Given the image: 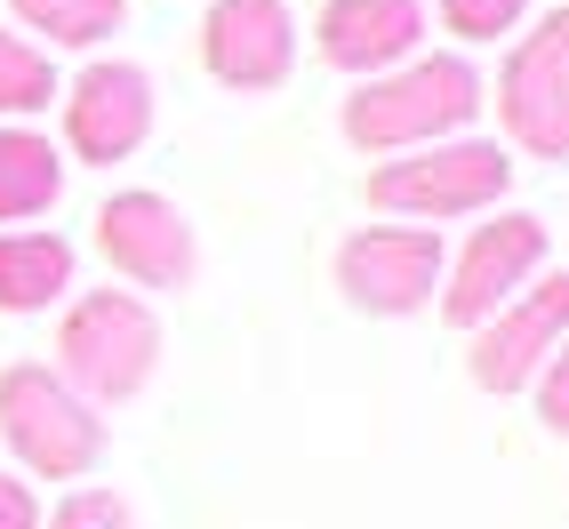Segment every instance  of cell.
I'll return each mask as SVG.
<instances>
[{
    "instance_id": "cell-1",
    "label": "cell",
    "mask_w": 569,
    "mask_h": 529,
    "mask_svg": "<svg viewBox=\"0 0 569 529\" xmlns=\"http://www.w3.org/2000/svg\"><path fill=\"white\" fill-rule=\"evenodd\" d=\"M481 97H489V89H481L473 57H458V49H417L409 64L353 81L346 112H337V129H346L353 153L393 161V153H417V144L466 137L473 112H481Z\"/></svg>"
},
{
    "instance_id": "cell-2",
    "label": "cell",
    "mask_w": 569,
    "mask_h": 529,
    "mask_svg": "<svg viewBox=\"0 0 569 529\" xmlns=\"http://www.w3.org/2000/svg\"><path fill=\"white\" fill-rule=\"evenodd\" d=\"M161 369V321L137 289H89L64 306V329H57V377L89 409L104 401H137Z\"/></svg>"
},
{
    "instance_id": "cell-3",
    "label": "cell",
    "mask_w": 569,
    "mask_h": 529,
    "mask_svg": "<svg viewBox=\"0 0 569 529\" xmlns=\"http://www.w3.org/2000/svg\"><path fill=\"white\" fill-rule=\"evenodd\" d=\"M0 441L17 449L24 473L81 481L104 458V418L64 386L49 361H9L0 369Z\"/></svg>"
},
{
    "instance_id": "cell-4",
    "label": "cell",
    "mask_w": 569,
    "mask_h": 529,
    "mask_svg": "<svg viewBox=\"0 0 569 529\" xmlns=\"http://www.w3.org/2000/svg\"><path fill=\"white\" fill-rule=\"evenodd\" d=\"M513 184V153L498 137H441V144H417V153H393L369 169V201L393 209V217H481L498 209Z\"/></svg>"
},
{
    "instance_id": "cell-5",
    "label": "cell",
    "mask_w": 569,
    "mask_h": 529,
    "mask_svg": "<svg viewBox=\"0 0 569 529\" xmlns=\"http://www.w3.org/2000/svg\"><path fill=\"white\" fill-rule=\"evenodd\" d=\"M441 233L433 224H361V233L337 241V289L346 306L369 321H401V313H426L433 289H441Z\"/></svg>"
},
{
    "instance_id": "cell-6",
    "label": "cell",
    "mask_w": 569,
    "mask_h": 529,
    "mask_svg": "<svg viewBox=\"0 0 569 529\" xmlns=\"http://www.w3.org/2000/svg\"><path fill=\"white\" fill-rule=\"evenodd\" d=\"M498 121L521 153L569 161V9L538 17L498 72Z\"/></svg>"
},
{
    "instance_id": "cell-7",
    "label": "cell",
    "mask_w": 569,
    "mask_h": 529,
    "mask_svg": "<svg viewBox=\"0 0 569 529\" xmlns=\"http://www.w3.org/2000/svg\"><path fill=\"white\" fill-rule=\"evenodd\" d=\"M538 264H546V217L498 209L489 224H473V241L458 249V264H441V273H449L441 321L449 329H481L498 306H513V297L538 281Z\"/></svg>"
},
{
    "instance_id": "cell-8",
    "label": "cell",
    "mask_w": 569,
    "mask_h": 529,
    "mask_svg": "<svg viewBox=\"0 0 569 529\" xmlns=\"http://www.w3.org/2000/svg\"><path fill=\"white\" fill-rule=\"evenodd\" d=\"M64 104V153L89 161V169H112L129 161L144 137H153V72L129 64V57H97L72 72V89H57Z\"/></svg>"
},
{
    "instance_id": "cell-9",
    "label": "cell",
    "mask_w": 569,
    "mask_h": 529,
    "mask_svg": "<svg viewBox=\"0 0 569 529\" xmlns=\"http://www.w3.org/2000/svg\"><path fill=\"white\" fill-rule=\"evenodd\" d=\"M97 249H104L112 273L137 281V289H184L193 264H201L193 217H184L169 193H144V184H129V193H112L97 209Z\"/></svg>"
},
{
    "instance_id": "cell-10",
    "label": "cell",
    "mask_w": 569,
    "mask_h": 529,
    "mask_svg": "<svg viewBox=\"0 0 569 529\" xmlns=\"http://www.w3.org/2000/svg\"><path fill=\"white\" fill-rule=\"evenodd\" d=\"M569 337V273H546L529 281L513 306H498L481 329H473V386L481 393H521L538 386V369L553 361V346Z\"/></svg>"
},
{
    "instance_id": "cell-11",
    "label": "cell",
    "mask_w": 569,
    "mask_h": 529,
    "mask_svg": "<svg viewBox=\"0 0 569 529\" xmlns=\"http://www.w3.org/2000/svg\"><path fill=\"white\" fill-rule=\"evenodd\" d=\"M201 64H209V81L241 89V97L281 89L297 72V17H289V0H209Z\"/></svg>"
},
{
    "instance_id": "cell-12",
    "label": "cell",
    "mask_w": 569,
    "mask_h": 529,
    "mask_svg": "<svg viewBox=\"0 0 569 529\" xmlns=\"http://www.w3.org/2000/svg\"><path fill=\"white\" fill-rule=\"evenodd\" d=\"M313 49L329 72H393L426 49V0H329L313 17Z\"/></svg>"
},
{
    "instance_id": "cell-13",
    "label": "cell",
    "mask_w": 569,
    "mask_h": 529,
    "mask_svg": "<svg viewBox=\"0 0 569 529\" xmlns=\"http://www.w3.org/2000/svg\"><path fill=\"white\" fill-rule=\"evenodd\" d=\"M72 241L41 233V224H17L0 233V313H49L57 297L72 289Z\"/></svg>"
},
{
    "instance_id": "cell-14",
    "label": "cell",
    "mask_w": 569,
    "mask_h": 529,
    "mask_svg": "<svg viewBox=\"0 0 569 529\" xmlns=\"http://www.w3.org/2000/svg\"><path fill=\"white\" fill-rule=\"evenodd\" d=\"M64 193V153L24 129V121H0V224H24V217H49Z\"/></svg>"
},
{
    "instance_id": "cell-15",
    "label": "cell",
    "mask_w": 569,
    "mask_h": 529,
    "mask_svg": "<svg viewBox=\"0 0 569 529\" xmlns=\"http://www.w3.org/2000/svg\"><path fill=\"white\" fill-rule=\"evenodd\" d=\"M9 17L49 49H97L129 24V0H9Z\"/></svg>"
},
{
    "instance_id": "cell-16",
    "label": "cell",
    "mask_w": 569,
    "mask_h": 529,
    "mask_svg": "<svg viewBox=\"0 0 569 529\" xmlns=\"http://www.w3.org/2000/svg\"><path fill=\"white\" fill-rule=\"evenodd\" d=\"M57 64L41 41H24V32H0V121H32V112H49L57 97Z\"/></svg>"
},
{
    "instance_id": "cell-17",
    "label": "cell",
    "mask_w": 569,
    "mask_h": 529,
    "mask_svg": "<svg viewBox=\"0 0 569 529\" xmlns=\"http://www.w3.org/2000/svg\"><path fill=\"white\" fill-rule=\"evenodd\" d=\"M433 9L458 41H498V32H513L529 17V0H433Z\"/></svg>"
},
{
    "instance_id": "cell-18",
    "label": "cell",
    "mask_w": 569,
    "mask_h": 529,
    "mask_svg": "<svg viewBox=\"0 0 569 529\" xmlns=\"http://www.w3.org/2000/svg\"><path fill=\"white\" fill-rule=\"evenodd\" d=\"M49 529H137L129 506L112 498V489H72V498L49 513Z\"/></svg>"
},
{
    "instance_id": "cell-19",
    "label": "cell",
    "mask_w": 569,
    "mask_h": 529,
    "mask_svg": "<svg viewBox=\"0 0 569 529\" xmlns=\"http://www.w3.org/2000/svg\"><path fill=\"white\" fill-rule=\"evenodd\" d=\"M538 418H546V433H569V337L553 346V361L538 369Z\"/></svg>"
},
{
    "instance_id": "cell-20",
    "label": "cell",
    "mask_w": 569,
    "mask_h": 529,
    "mask_svg": "<svg viewBox=\"0 0 569 529\" xmlns=\"http://www.w3.org/2000/svg\"><path fill=\"white\" fill-rule=\"evenodd\" d=\"M0 529H41V498L24 489V473H0Z\"/></svg>"
}]
</instances>
